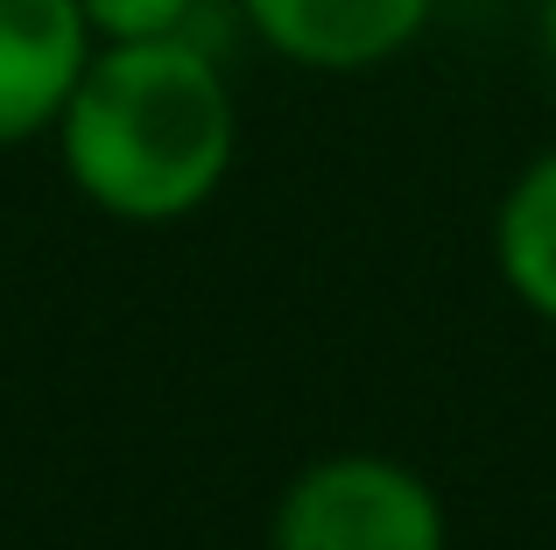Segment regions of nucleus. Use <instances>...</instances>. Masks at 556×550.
<instances>
[{"label": "nucleus", "mask_w": 556, "mask_h": 550, "mask_svg": "<svg viewBox=\"0 0 556 550\" xmlns=\"http://www.w3.org/2000/svg\"><path fill=\"white\" fill-rule=\"evenodd\" d=\"M64 170L106 220L169 226L226 184L240 149L232 85L198 36H149L92 50L56 113Z\"/></svg>", "instance_id": "1"}, {"label": "nucleus", "mask_w": 556, "mask_h": 550, "mask_svg": "<svg viewBox=\"0 0 556 550\" xmlns=\"http://www.w3.org/2000/svg\"><path fill=\"white\" fill-rule=\"evenodd\" d=\"M268 550H451V523L416 466L380 452H331L282 487Z\"/></svg>", "instance_id": "2"}, {"label": "nucleus", "mask_w": 556, "mask_h": 550, "mask_svg": "<svg viewBox=\"0 0 556 550\" xmlns=\"http://www.w3.org/2000/svg\"><path fill=\"white\" fill-rule=\"evenodd\" d=\"M85 64L92 28L78 0H0V149L56 127Z\"/></svg>", "instance_id": "3"}, {"label": "nucleus", "mask_w": 556, "mask_h": 550, "mask_svg": "<svg viewBox=\"0 0 556 550\" xmlns=\"http://www.w3.org/2000/svg\"><path fill=\"white\" fill-rule=\"evenodd\" d=\"M254 36L303 71H367L422 36L437 0H240Z\"/></svg>", "instance_id": "4"}, {"label": "nucleus", "mask_w": 556, "mask_h": 550, "mask_svg": "<svg viewBox=\"0 0 556 550\" xmlns=\"http://www.w3.org/2000/svg\"><path fill=\"white\" fill-rule=\"evenodd\" d=\"M493 262H501V283L543 325H556V149L507 184L493 212Z\"/></svg>", "instance_id": "5"}, {"label": "nucleus", "mask_w": 556, "mask_h": 550, "mask_svg": "<svg viewBox=\"0 0 556 550\" xmlns=\"http://www.w3.org/2000/svg\"><path fill=\"white\" fill-rule=\"evenodd\" d=\"M78 14L99 42H149V36H190L198 0H78Z\"/></svg>", "instance_id": "6"}, {"label": "nucleus", "mask_w": 556, "mask_h": 550, "mask_svg": "<svg viewBox=\"0 0 556 550\" xmlns=\"http://www.w3.org/2000/svg\"><path fill=\"white\" fill-rule=\"evenodd\" d=\"M543 57H549V71H556V0H543Z\"/></svg>", "instance_id": "7"}]
</instances>
